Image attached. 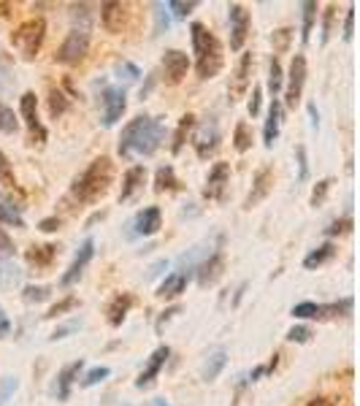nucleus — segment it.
I'll return each instance as SVG.
<instances>
[{"mask_svg": "<svg viewBox=\"0 0 360 406\" xmlns=\"http://www.w3.org/2000/svg\"><path fill=\"white\" fill-rule=\"evenodd\" d=\"M165 138V117L138 114L130 120L120 136V154L122 157H149L160 149Z\"/></svg>", "mask_w": 360, "mask_h": 406, "instance_id": "obj_1", "label": "nucleus"}, {"mask_svg": "<svg viewBox=\"0 0 360 406\" xmlns=\"http://www.w3.org/2000/svg\"><path fill=\"white\" fill-rule=\"evenodd\" d=\"M190 38H193V54H195V71L198 79H214L222 71L225 54H222V44L220 38L204 25V22H193L190 25Z\"/></svg>", "mask_w": 360, "mask_h": 406, "instance_id": "obj_2", "label": "nucleus"}, {"mask_svg": "<svg viewBox=\"0 0 360 406\" xmlns=\"http://www.w3.org/2000/svg\"><path fill=\"white\" fill-rule=\"evenodd\" d=\"M114 181V163L111 157H95L71 184V195L79 203H98L108 193Z\"/></svg>", "mask_w": 360, "mask_h": 406, "instance_id": "obj_3", "label": "nucleus"}, {"mask_svg": "<svg viewBox=\"0 0 360 406\" xmlns=\"http://www.w3.org/2000/svg\"><path fill=\"white\" fill-rule=\"evenodd\" d=\"M44 38H47V22L41 17H33V19H25L11 33V47L19 51L25 60H35Z\"/></svg>", "mask_w": 360, "mask_h": 406, "instance_id": "obj_4", "label": "nucleus"}, {"mask_svg": "<svg viewBox=\"0 0 360 406\" xmlns=\"http://www.w3.org/2000/svg\"><path fill=\"white\" fill-rule=\"evenodd\" d=\"M352 309V298H344V301H336V304H314V301H304V304H295L290 309V314L295 320H334L341 314H350Z\"/></svg>", "mask_w": 360, "mask_h": 406, "instance_id": "obj_5", "label": "nucleus"}, {"mask_svg": "<svg viewBox=\"0 0 360 406\" xmlns=\"http://www.w3.org/2000/svg\"><path fill=\"white\" fill-rule=\"evenodd\" d=\"M306 57L304 54H293L290 60V71H287V84H284V106L287 108H295L301 103V95H304V84H306Z\"/></svg>", "mask_w": 360, "mask_h": 406, "instance_id": "obj_6", "label": "nucleus"}, {"mask_svg": "<svg viewBox=\"0 0 360 406\" xmlns=\"http://www.w3.org/2000/svg\"><path fill=\"white\" fill-rule=\"evenodd\" d=\"M87 51H90V33L74 27V30L65 35V41L60 44L54 60H57L60 65H76V63H81V60L87 57Z\"/></svg>", "mask_w": 360, "mask_h": 406, "instance_id": "obj_7", "label": "nucleus"}, {"mask_svg": "<svg viewBox=\"0 0 360 406\" xmlns=\"http://www.w3.org/2000/svg\"><path fill=\"white\" fill-rule=\"evenodd\" d=\"M228 25H231V49L241 51L249 38V30H252V17L241 3L228 6Z\"/></svg>", "mask_w": 360, "mask_h": 406, "instance_id": "obj_8", "label": "nucleus"}, {"mask_svg": "<svg viewBox=\"0 0 360 406\" xmlns=\"http://www.w3.org/2000/svg\"><path fill=\"white\" fill-rule=\"evenodd\" d=\"M19 117L25 120L27 130H30V144H47V127L41 125L38 120V101H35V92H25L22 101H19Z\"/></svg>", "mask_w": 360, "mask_h": 406, "instance_id": "obj_9", "label": "nucleus"}, {"mask_svg": "<svg viewBox=\"0 0 360 406\" xmlns=\"http://www.w3.org/2000/svg\"><path fill=\"white\" fill-rule=\"evenodd\" d=\"M128 108L125 87H106L103 90V127H114Z\"/></svg>", "mask_w": 360, "mask_h": 406, "instance_id": "obj_10", "label": "nucleus"}, {"mask_svg": "<svg viewBox=\"0 0 360 406\" xmlns=\"http://www.w3.org/2000/svg\"><path fill=\"white\" fill-rule=\"evenodd\" d=\"M252 65H255V54H252V51H244L231 79V90H228V92H231V103L241 101V98L247 95V90H249V84H252Z\"/></svg>", "mask_w": 360, "mask_h": 406, "instance_id": "obj_11", "label": "nucleus"}, {"mask_svg": "<svg viewBox=\"0 0 360 406\" xmlns=\"http://www.w3.org/2000/svg\"><path fill=\"white\" fill-rule=\"evenodd\" d=\"M92 254H95V241H92V238H84L81 247H79V252L74 254V260H71V266H68L65 274L60 277V287H71L74 282H79V277L84 274V268L90 266Z\"/></svg>", "mask_w": 360, "mask_h": 406, "instance_id": "obj_12", "label": "nucleus"}, {"mask_svg": "<svg viewBox=\"0 0 360 406\" xmlns=\"http://www.w3.org/2000/svg\"><path fill=\"white\" fill-rule=\"evenodd\" d=\"M228 184H231V163H214L211 171H208V177H206L204 198H208V201H222Z\"/></svg>", "mask_w": 360, "mask_h": 406, "instance_id": "obj_13", "label": "nucleus"}, {"mask_svg": "<svg viewBox=\"0 0 360 406\" xmlns=\"http://www.w3.org/2000/svg\"><path fill=\"white\" fill-rule=\"evenodd\" d=\"M193 147H195V154L206 160L220 149V127H217V120H208L198 127V133L193 136Z\"/></svg>", "mask_w": 360, "mask_h": 406, "instance_id": "obj_14", "label": "nucleus"}, {"mask_svg": "<svg viewBox=\"0 0 360 406\" xmlns=\"http://www.w3.org/2000/svg\"><path fill=\"white\" fill-rule=\"evenodd\" d=\"M187 71H190V57L184 54L181 49H168L163 54V79H165V84H179L181 79L187 76Z\"/></svg>", "mask_w": 360, "mask_h": 406, "instance_id": "obj_15", "label": "nucleus"}, {"mask_svg": "<svg viewBox=\"0 0 360 406\" xmlns=\"http://www.w3.org/2000/svg\"><path fill=\"white\" fill-rule=\"evenodd\" d=\"M128 228H133L128 233L130 238H133V236H154L157 230L163 228V211H160L157 206H147V209H141V211L133 217V222H130Z\"/></svg>", "mask_w": 360, "mask_h": 406, "instance_id": "obj_16", "label": "nucleus"}, {"mask_svg": "<svg viewBox=\"0 0 360 406\" xmlns=\"http://www.w3.org/2000/svg\"><path fill=\"white\" fill-rule=\"evenodd\" d=\"M271 190H274V168L265 165V168H260L255 174V179H252V190H249V195L244 198V209H247V211L255 209L257 203H263L271 195Z\"/></svg>", "mask_w": 360, "mask_h": 406, "instance_id": "obj_17", "label": "nucleus"}, {"mask_svg": "<svg viewBox=\"0 0 360 406\" xmlns=\"http://www.w3.org/2000/svg\"><path fill=\"white\" fill-rule=\"evenodd\" d=\"M198 284L201 287H211V284H217V282L222 279V274H225V254L220 252H211L208 257H204L201 263H198Z\"/></svg>", "mask_w": 360, "mask_h": 406, "instance_id": "obj_18", "label": "nucleus"}, {"mask_svg": "<svg viewBox=\"0 0 360 406\" xmlns=\"http://www.w3.org/2000/svg\"><path fill=\"white\" fill-rule=\"evenodd\" d=\"M171 357V347L168 344H163V347H157L149 360H147V366H144V371L138 374V380H136V387L138 390H147V387H152L154 380H157V374H160V368L165 366V360Z\"/></svg>", "mask_w": 360, "mask_h": 406, "instance_id": "obj_19", "label": "nucleus"}, {"mask_svg": "<svg viewBox=\"0 0 360 406\" xmlns=\"http://www.w3.org/2000/svg\"><path fill=\"white\" fill-rule=\"evenodd\" d=\"M101 22L108 33H122V27L128 25V3L120 0L101 3Z\"/></svg>", "mask_w": 360, "mask_h": 406, "instance_id": "obj_20", "label": "nucleus"}, {"mask_svg": "<svg viewBox=\"0 0 360 406\" xmlns=\"http://www.w3.org/2000/svg\"><path fill=\"white\" fill-rule=\"evenodd\" d=\"M81 368H84V360H81V357L60 368L57 382H54V396H57V401H68V398H71V387H74V382L79 380Z\"/></svg>", "mask_w": 360, "mask_h": 406, "instance_id": "obj_21", "label": "nucleus"}, {"mask_svg": "<svg viewBox=\"0 0 360 406\" xmlns=\"http://www.w3.org/2000/svg\"><path fill=\"white\" fill-rule=\"evenodd\" d=\"M187 282H190V274H181V271L168 274L165 279L160 282V287H157V298H163V301H174V298H179L181 293L187 290Z\"/></svg>", "mask_w": 360, "mask_h": 406, "instance_id": "obj_22", "label": "nucleus"}, {"mask_svg": "<svg viewBox=\"0 0 360 406\" xmlns=\"http://www.w3.org/2000/svg\"><path fill=\"white\" fill-rule=\"evenodd\" d=\"M130 306H133V295H130V293H117V295L108 301L106 314H108V325H111V328H120V325L125 323Z\"/></svg>", "mask_w": 360, "mask_h": 406, "instance_id": "obj_23", "label": "nucleus"}, {"mask_svg": "<svg viewBox=\"0 0 360 406\" xmlns=\"http://www.w3.org/2000/svg\"><path fill=\"white\" fill-rule=\"evenodd\" d=\"M60 247L57 244H35L25 252V260L33 268H51V263L57 260Z\"/></svg>", "mask_w": 360, "mask_h": 406, "instance_id": "obj_24", "label": "nucleus"}, {"mask_svg": "<svg viewBox=\"0 0 360 406\" xmlns=\"http://www.w3.org/2000/svg\"><path fill=\"white\" fill-rule=\"evenodd\" d=\"M147 184V165H133L125 171L122 177V193H120V201H130L138 190H144Z\"/></svg>", "mask_w": 360, "mask_h": 406, "instance_id": "obj_25", "label": "nucleus"}, {"mask_svg": "<svg viewBox=\"0 0 360 406\" xmlns=\"http://www.w3.org/2000/svg\"><path fill=\"white\" fill-rule=\"evenodd\" d=\"M279 127H282V103L271 101L268 106V117H265V127H263V144L271 149L279 138Z\"/></svg>", "mask_w": 360, "mask_h": 406, "instance_id": "obj_26", "label": "nucleus"}, {"mask_svg": "<svg viewBox=\"0 0 360 406\" xmlns=\"http://www.w3.org/2000/svg\"><path fill=\"white\" fill-rule=\"evenodd\" d=\"M181 184L179 177H177V171H174V165H160L157 168V174H154V190L157 193H179Z\"/></svg>", "mask_w": 360, "mask_h": 406, "instance_id": "obj_27", "label": "nucleus"}, {"mask_svg": "<svg viewBox=\"0 0 360 406\" xmlns=\"http://www.w3.org/2000/svg\"><path fill=\"white\" fill-rule=\"evenodd\" d=\"M334 257H336V247L331 244V241H325V244H320L317 250H311V252L304 257V268H306V271H314V268L331 263Z\"/></svg>", "mask_w": 360, "mask_h": 406, "instance_id": "obj_28", "label": "nucleus"}, {"mask_svg": "<svg viewBox=\"0 0 360 406\" xmlns=\"http://www.w3.org/2000/svg\"><path fill=\"white\" fill-rule=\"evenodd\" d=\"M317 11H320V6L314 0L301 3V44H309V38H311V30H314V22H317Z\"/></svg>", "mask_w": 360, "mask_h": 406, "instance_id": "obj_29", "label": "nucleus"}, {"mask_svg": "<svg viewBox=\"0 0 360 406\" xmlns=\"http://www.w3.org/2000/svg\"><path fill=\"white\" fill-rule=\"evenodd\" d=\"M0 225L8 228H25V217H22V206L11 201H0Z\"/></svg>", "mask_w": 360, "mask_h": 406, "instance_id": "obj_30", "label": "nucleus"}, {"mask_svg": "<svg viewBox=\"0 0 360 406\" xmlns=\"http://www.w3.org/2000/svg\"><path fill=\"white\" fill-rule=\"evenodd\" d=\"M225 363H228V352L220 347V350H214L208 360H206L204 366V382H214L220 374H222V368H225Z\"/></svg>", "mask_w": 360, "mask_h": 406, "instance_id": "obj_31", "label": "nucleus"}, {"mask_svg": "<svg viewBox=\"0 0 360 406\" xmlns=\"http://www.w3.org/2000/svg\"><path fill=\"white\" fill-rule=\"evenodd\" d=\"M252 141H255V133H252V127L249 122H236V130H233V147H236V152H247V149H252Z\"/></svg>", "mask_w": 360, "mask_h": 406, "instance_id": "obj_32", "label": "nucleus"}, {"mask_svg": "<svg viewBox=\"0 0 360 406\" xmlns=\"http://www.w3.org/2000/svg\"><path fill=\"white\" fill-rule=\"evenodd\" d=\"M68 108H71V98H68L60 87H51L49 90V117L51 120H60Z\"/></svg>", "mask_w": 360, "mask_h": 406, "instance_id": "obj_33", "label": "nucleus"}, {"mask_svg": "<svg viewBox=\"0 0 360 406\" xmlns=\"http://www.w3.org/2000/svg\"><path fill=\"white\" fill-rule=\"evenodd\" d=\"M0 193H8V195L19 193L17 179H14V171H11V163H8V157L3 154V149H0Z\"/></svg>", "mask_w": 360, "mask_h": 406, "instance_id": "obj_34", "label": "nucleus"}, {"mask_svg": "<svg viewBox=\"0 0 360 406\" xmlns=\"http://www.w3.org/2000/svg\"><path fill=\"white\" fill-rule=\"evenodd\" d=\"M284 87V71H282V63L274 57L271 65H268V90H271V101H279V92Z\"/></svg>", "mask_w": 360, "mask_h": 406, "instance_id": "obj_35", "label": "nucleus"}, {"mask_svg": "<svg viewBox=\"0 0 360 406\" xmlns=\"http://www.w3.org/2000/svg\"><path fill=\"white\" fill-rule=\"evenodd\" d=\"M195 127V114H184L179 120V127H177V133H174V144H171V152L179 154L181 147H184V141H187V136H190V130Z\"/></svg>", "mask_w": 360, "mask_h": 406, "instance_id": "obj_36", "label": "nucleus"}, {"mask_svg": "<svg viewBox=\"0 0 360 406\" xmlns=\"http://www.w3.org/2000/svg\"><path fill=\"white\" fill-rule=\"evenodd\" d=\"M19 130V117L14 114V108H8L6 103H0V133L3 136H14Z\"/></svg>", "mask_w": 360, "mask_h": 406, "instance_id": "obj_37", "label": "nucleus"}, {"mask_svg": "<svg viewBox=\"0 0 360 406\" xmlns=\"http://www.w3.org/2000/svg\"><path fill=\"white\" fill-rule=\"evenodd\" d=\"M49 295H51V290L47 284H27L25 290H22L25 304H41V301H47Z\"/></svg>", "mask_w": 360, "mask_h": 406, "instance_id": "obj_38", "label": "nucleus"}, {"mask_svg": "<svg viewBox=\"0 0 360 406\" xmlns=\"http://www.w3.org/2000/svg\"><path fill=\"white\" fill-rule=\"evenodd\" d=\"M111 377V368L108 366H95V368H90L84 377H81V387H95V384H101L103 380H108Z\"/></svg>", "mask_w": 360, "mask_h": 406, "instance_id": "obj_39", "label": "nucleus"}, {"mask_svg": "<svg viewBox=\"0 0 360 406\" xmlns=\"http://www.w3.org/2000/svg\"><path fill=\"white\" fill-rule=\"evenodd\" d=\"M114 74L122 79L125 84H133V81H138V79H141V68H138V65H133V63H128V60H122V63H117Z\"/></svg>", "mask_w": 360, "mask_h": 406, "instance_id": "obj_40", "label": "nucleus"}, {"mask_svg": "<svg viewBox=\"0 0 360 406\" xmlns=\"http://www.w3.org/2000/svg\"><path fill=\"white\" fill-rule=\"evenodd\" d=\"M271 44H274V51L284 54V51L290 49V44H293V30H290V27H279V30H274Z\"/></svg>", "mask_w": 360, "mask_h": 406, "instance_id": "obj_41", "label": "nucleus"}, {"mask_svg": "<svg viewBox=\"0 0 360 406\" xmlns=\"http://www.w3.org/2000/svg\"><path fill=\"white\" fill-rule=\"evenodd\" d=\"M165 8L174 11L177 19H187V17L198 8V3H195V0H187V3H184V0H171V3H165Z\"/></svg>", "mask_w": 360, "mask_h": 406, "instance_id": "obj_42", "label": "nucleus"}, {"mask_svg": "<svg viewBox=\"0 0 360 406\" xmlns=\"http://www.w3.org/2000/svg\"><path fill=\"white\" fill-rule=\"evenodd\" d=\"M331 184H334V179H320V181L314 184V190H311L309 203H311V206H322L325 198H328V193H331Z\"/></svg>", "mask_w": 360, "mask_h": 406, "instance_id": "obj_43", "label": "nucleus"}, {"mask_svg": "<svg viewBox=\"0 0 360 406\" xmlns=\"http://www.w3.org/2000/svg\"><path fill=\"white\" fill-rule=\"evenodd\" d=\"M17 390H19V380L17 377H0V406L6 404Z\"/></svg>", "mask_w": 360, "mask_h": 406, "instance_id": "obj_44", "label": "nucleus"}, {"mask_svg": "<svg viewBox=\"0 0 360 406\" xmlns=\"http://www.w3.org/2000/svg\"><path fill=\"white\" fill-rule=\"evenodd\" d=\"M284 339L293 341V344H306V341H311V328L309 325H293Z\"/></svg>", "mask_w": 360, "mask_h": 406, "instance_id": "obj_45", "label": "nucleus"}, {"mask_svg": "<svg viewBox=\"0 0 360 406\" xmlns=\"http://www.w3.org/2000/svg\"><path fill=\"white\" fill-rule=\"evenodd\" d=\"M76 306H79V298H76V295H65L63 301H57V304L51 306L47 317H63L65 311H71V309H76Z\"/></svg>", "mask_w": 360, "mask_h": 406, "instance_id": "obj_46", "label": "nucleus"}, {"mask_svg": "<svg viewBox=\"0 0 360 406\" xmlns=\"http://www.w3.org/2000/svg\"><path fill=\"white\" fill-rule=\"evenodd\" d=\"M352 230V217H341V220H334L328 228H325V236H344Z\"/></svg>", "mask_w": 360, "mask_h": 406, "instance_id": "obj_47", "label": "nucleus"}, {"mask_svg": "<svg viewBox=\"0 0 360 406\" xmlns=\"http://www.w3.org/2000/svg\"><path fill=\"white\" fill-rule=\"evenodd\" d=\"M334 11H336V6L331 3V6L325 8V14H322V33H320V44H325V41H328V35H331V27H334Z\"/></svg>", "mask_w": 360, "mask_h": 406, "instance_id": "obj_48", "label": "nucleus"}, {"mask_svg": "<svg viewBox=\"0 0 360 406\" xmlns=\"http://www.w3.org/2000/svg\"><path fill=\"white\" fill-rule=\"evenodd\" d=\"M8 257H14V241L8 238V233L0 228V263L3 260H8Z\"/></svg>", "mask_w": 360, "mask_h": 406, "instance_id": "obj_49", "label": "nucleus"}, {"mask_svg": "<svg viewBox=\"0 0 360 406\" xmlns=\"http://www.w3.org/2000/svg\"><path fill=\"white\" fill-rule=\"evenodd\" d=\"M295 154H298V179H301V181H306V179H309L306 147H304V144H298V149H295Z\"/></svg>", "mask_w": 360, "mask_h": 406, "instance_id": "obj_50", "label": "nucleus"}, {"mask_svg": "<svg viewBox=\"0 0 360 406\" xmlns=\"http://www.w3.org/2000/svg\"><path fill=\"white\" fill-rule=\"evenodd\" d=\"M154 17H157V33H163V30H168V25H171V19H168V11H165V6L163 3H157L154 6Z\"/></svg>", "mask_w": 360, "mask_h": 406, "instance_id": "obj_51", "label": "nucleus"}, {"mask_svg": "<svg viewBox=\"0 0 360 406\" xmlns=\"http://www.w3.org/2000/svg\"><path fill=\"white\" fill-rule=\"evenodd\" d=\"M260 98H263V87L255 84V87H252V98H249V103H247L249 117H257V114H260Z\"/></svg>", "mask_w": 360, "mask_h": 406, "instance_id": "obj_52", "label": "nucleus"}, {"mask_svg": "<svg viewBox=\"0 0 360 406\" xmlns=\"http://www.w3.org/2000/svg\"><path fill=\"white\" fill-rule=\"evenodd\" d=\"M352 25H355V6H350L347 8V14H344V41H352Z\"/></svg>", "mask_w": 360, "mask_h": 406, "instance_id": "obj_53", "label": "nucleus"}, {"mask_svg": "<svg viewBox=\"0 0 360 406\" xmlns=\"http://www.w3.org/2000/svg\"><path fill=\"white\" fill-rule=\"evenodd\" d=\"M76 328H79V320H71V323H65V325H57L49 339H51V341H57V339H65L68 333H74Z\"/></svg>", "mask_w": 360, "mask_h": 406, "instance_id": "obj_54", "label": "nucleus"}, {"mask_svg": "<svg viewBox=\"0 0 360 406\" xmlns=\"http://www.w3.org/2000/svg\"><path fill=\"white\" fill-rule=\"evenodd\" d=\"M60 228H63V220L60 217H47V220L38 222V230H44V233H57Z\"/></svg>", "mask_w": 360, "mask_h": 406, "instance_id": "obj_55", "label": "nucleus"}, {"mask_svg": "<svg viewBox=\"0 0 360 406\" xmlns=\"http://www.w3.org/2000/svg\"><path fill=\"white\" fill-rule=\"evenodd\" d=\"M11 333V320H8V314H6V309L0 306V339H6Z\"/></svg>", "mask_w": 360, "mask_h": 406, "instance_id": "obj_56", "label": "nucleus"}, {"mask_svg": "<svg viewBox=\"0 0 360 406\" xmlns=\"http://www.w3.org/2000/svg\"><path fill=\"white\" fill-rule=\"evenodd\" d=\"M171 314H179V306H174V309H168V311H163V317L157 320V333L163 330V325H165V320H171Z\"/></svg>", "mask_w": 360, "mask_h": 406, "instance_id": "obj_57", "label": "nucleus"}, {"mask_svg": "<svg viewBox=\"0 0 360 406\" xmlns=\"http://www.w3.org/2000/svg\"><path fill=\"white\" fill-rule=\"evenodd\" d=\"M306 108H309V114H311V125L320 127V114H317V106H314V103H309Z\"/></svg>", "mask_w": 360, "mask_h": 406, "instance_id": "obj_58", "label": "nucleus"}, {"mask_svg": "<svg viewBox=\"0 0 360 406\" xmlns=\"http://www.w3.org/2000/svg\"><path fill=\"white\" fill-rule=\"evenodd\" d=\"M311 406H334V404H325V398H314V404Z\"/></svg>", "mask_w": 360, "mask_h": 406, "instance_id": "obj_59", "label": "nucleus"}, {"mask_svg": "<svg viewBox=\"0 0 360 406\" xmlns=\"http://www.w3.org/2000/svg\"><path fill=\"white\" fill-rule=\"evenodd\" d=\"M3 271H6V268H3V266H0V282H3Z\"/></svg>", "mask_w": 360, "mask_h": 406, "instance_id": "obj_60", "label": "nucleus"}, {"mask_svg": "<svg viewBox=\"0 0 360 406\" xmlns=\"http://www.w3.org/2000/svg\"><path fill=\"white\" fill-rule=\"evenodd\" d=\"M154 406H168V404H165V401H157V404H154Z\"/></svg>", "mask_w": 360, "mask_h": 406, "instance_id": "obj_61", "label": "nucleus"}]
</instances>
